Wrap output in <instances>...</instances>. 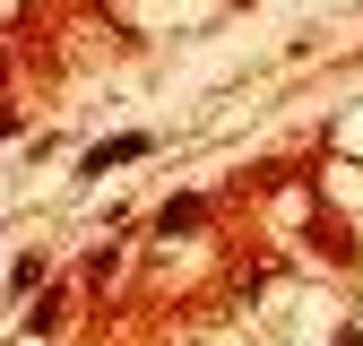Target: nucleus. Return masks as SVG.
Here are the masks:
<instances>
[{
  "label": "nucleus",
  "instance_id": "obj_1",
  "mask_svg": "<svg viewBox=\"0 0 363 346\" xmlns=\"http://www.w3.org/2000/svg\"><path fill=\"white\" fill-rule=\"evenodd\" d=\"M156 139H113V147H96V156H86V173H113V164H130V156H147Z\"/></svg>",
  "mask_w": 363,
  "mask_h": 346
},
{
  "label": "nucleus",
  "instance_id": "obj_2",
  "mask_svg": "<svg viewBox=\"0 0 363 346\" xmlns=\"http://www.w3.org/2000/svg\"><path fill=\"white\" fill-rule=\"evenodd\" d=\"M156 225H164V234H191V225H199V199H173V208L156 216Z\"/></svg>",
  "mask_w": 363,
  "mask_h": 346
},
{
  "label": "nucleus",
  "instance_id": "obj_3",
  "mask_svg": "<svg viewBox=\"0 0 363 346\" xmlns=\"http://www.w3.org/2000/svg\"><path fill=\"white\" fill-rule=\"evenodd\" d=\"M337 346H363V337H354V329H337Z\"/></svg>",
  "mask_w": 363,
  "mask_h": 346
}]
</instances>
